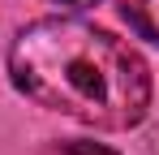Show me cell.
Wrapping results in <instances>:
<instances>
[{"instance_id": "obj_1", "label": "cell", "mask_w": 159, "mask_h": 155, "mask_svg": "<svg viewBox=\"0 0 159 155\" xmlns=\"http://www.w3.org/2000/svg\"><path fill=\"white\" fill-rule=\"evenodd\" d=\"M13 86L39 108L95 129H133L151 108V69L138 52L78 17H39L9 48Z\"/></svg>"}, {"instance_id": "obj_3", "label": "cell", "mask_w": 159, "mask_h": 155, "mask_svg": "<svg viewBox=\"0 0 159 155\" xmlns=\"http://www.w3.org/2000/svg\"><path fill=\"white\" fill-rule=\"evenodd\" d=\"M65 155H120V151H112V147H103V142L73 138V142H65Z\"/></svg>"}, {"instance_id": "obj_4", "label": "cell", "mask_w": 159, "mask_h": 155, "mask_svg": "<svg viewBox=\"0 0 159 155\" xmlns=\"http://www.w3.org/2000/svg\"><path fill=\"white\" fill-rule=\"evenodd\" d=\"M56 4H65V9H90V4H99V0H56Z\"/></svg>"}, {"instance_id": "obj_2", "label": "cell", "mask_w": 159, "mask_h": 155, "mask_svg": "<svg viewBox=\"0 0 159 155\" xmlns=\"http://www.w3.org/2000/svg\"><path fill=\"white\" fill-rule=\"evenodd\" d=\"M120 4V17L129 22L133 35L159 43V0H116Z\"/></svg>"}]
</instances>
